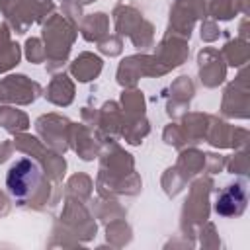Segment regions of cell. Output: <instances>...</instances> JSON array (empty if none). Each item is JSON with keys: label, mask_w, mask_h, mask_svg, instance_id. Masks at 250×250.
<instances>
[{"label": "cell", "mask_w": 250, "mask_h": 250, "mask_svg": "<svg viewBox=\"0 0 250 250\" xmlns=\"http://www.w3.org/2000/svg\"><path fill=\"white\" fill-rule=\"evenodd\" d=\"M39 180H41L39 166L33 160L23 158L10 168V172L6 176V188L12 197L25 199L35 191V188L39 186Z\"/></svg>", "instance_id": "cell-1"}, {"label": "cell", "mask_w": 250, "mask_h": 250, "mask_svg": "<svg viewBox=\"0 0 250 250\" xmlns=\"http://www.w3.org/2000/svg\"><path fill=\"white\" fill-rule=\"evenodd\" d=\"M244 191L240 189V186H230L227 188L219 201H217V213L221 215H238L242 209H244Z\"/></svg>", "instance_id": "cell-2"}]
</instances>
